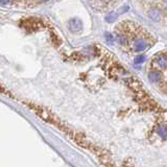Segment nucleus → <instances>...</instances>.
Returning a JSON list of instances; mask_svg holds the SVG:
<instances>
[{
  "label": "nucleus",
  "instance_id": "f257e3e1",
  "mask_svg": "<svg viewBox=\"0 0 167 167\" xmlns=\"http://www.w3.org/2000/svg\"><path fill=\"white\" fill-rule=\"evenodd\" d=\"M81 28H83V23H81V21L80 19L73 18V19H71L69 21V29H70L72 32H80V30H81Z\"/></svg>",
  "mask_w": 167,
  "mask_h": 167
},
{
  "label": "nucleus",
  "instance_id": "f03ea898",
  "mask_svg": "<svg viewBox=\"0 0 167 167\" xmlns=\"http://www.w3.org/2000/svg\"><path fill=\"white\" fill-rule=\"evenodd\" d=\"M148 46H150V44L145 40H143V39H137L135 41V43H134V48H135L136 51H143Z\"/></svg>",
  "mask_w": 167,
  "mask_h": 167
},
{
  "label": "nucleus",
  "instance_id": "7ed1b4c3",
  "mask_svg": "<svg viewBox=\"0 0 167 167\" xmlns=\"http://www.w3.org/2000/svg\"><path fill=\"white\" fill-rule=\"evenodd\" d=\"M147 15H148V17H150V19L154 21L161 20V13H160V11H158V10H150L148 12Z\"/></svg>",
  "mask_w": 167,
  "mask_h": 167
},
{
  "label": "nucleus",
  "instance_id": "20e7f679",
  "mask_svg": "<svg viewBox=\"0 0 167 167\" xmlns=\"http://www.w3.org/2000/svg\"><path fill=\"white\" fill-rule=\"evenodd\" d=\"M148 77H150V81H153V83H157V81H159L161 80V75L158 72H150L148 74Z\"/></svg>",
  "mask_w": 167,
  "mask_h": 167
},
{
  "label": "nucleus",
  "instance_id": "39448f33",
  "mask_svg": "<svg viewBox=\"0 0 167 167\" xmlns=\"http://www.w3.org/2000/svg\"><path fill=\"white\" fill-rule=\"evenodd\" d=\"M157 63H158V65L160 67H162V68H166V56L165 54H162V56H160L158 57Z\"/></svg>",
  "mask_w": 167,
  "mask_h": 167
},
{
  "label": "nucleus",
  "instance_id": "423d86ee",
  "mask_svg": "<svg viewBox=\"0 0 167 167\" xmlns=\"http://www.w3.org/2000/svg\"><path fill=\"white\" fill-rule=\"evenodd\" d=\"M159 135L162 137L163 139H166V127L165 125H161L160 126V129H159Z\"/></svg>",
  "mask_w": 167,
  "mask_h": 167
},
{
  "label": "nucleus",
  "instance_id": "0eeeda50",
  "mask_svg": "<svg viewBox=\"0 0 167 167\" xmlns=\"http://www.w3.org/2000/svg\"><path fill=\"white\" fill-rule=\"evenodd\" d=\"M117 15L118 14H115V13H111L110 15H108L107 17H106V20L108 21V22H113V21L117 18Z\"/></svg>",
  "mask_w": 167,
  "mask_h": 167
},
{
  "label": "nucleus",
  "instance_id": "6e6552de",
  "mask_svg": "<svg viewBox=\"0 0 167 167\" xmlns=\"http://www.w3.org/2000/svg\"><path fill=\"white\" fill-rule=\"evenodd\" d=\"M145 61V56H138L135 59V64H141Z\"/></svg>",
  "mask_w": 167,
  "mask_h": 167
},
{
  "label": "nucleus",
  "instance_id": "1a4fd4ad",
  "mask_svg": "<svg viewBox=\"0 0 167 167\" xmlns=\"http://www.w3.org/2000/svg\"><path fill=\"white\" fill-rule=\"evenodd\" d=\"M106 39H107L108 42H111V43H113V41H114L113 36L110 35V33H106Z\"/></svg>",
  "mask_w": 167,
  "mask_h": 167
},
{
  "label": "nucleus",
  "instance_id": "9d476101",
  "mask_svg": "<svg viewBox=\"0 0 167 167\" xmlns=\"http://www.w3.org/2000/svg\"><path fill=\"white\" fill-rule=\"evenodd\" d=\"M119 41L121 42V44H125L127 40H126L125 37H123V36H120V37H119Z\"/></svg>",
  "mask_w": 167,
  "mask_h": 167
},
{
  "label": "nucleus",
  "instance_id": "9b49d317",
  "mask_svg": "<svg viewBox=\"0 0 167 167\" xmlns=\"http://www.w3.org/2000/svg\"><path fill=\"white\" fill-rule=\"evenodd\" d=\"M7 2H10V0H0V3L2 4H7Z\"/></svg>",
  "mask_w": 167,
  "mask_h": 167
},
{
  "label": "nucleus",
  "instance_id": "f8f14e48",
  "mask_svg": "<svg viewBox=\"0 0 167 167\" xmlns=\"http://www.w3.org/2000/svg\"><path fill=\"white\" fill-rule=\"evenodd\" d=\"M44 1H47V0H44Z\"/></svg>",
  "mask_w": 167,
  "mask_h": 167
}]
</instances>
